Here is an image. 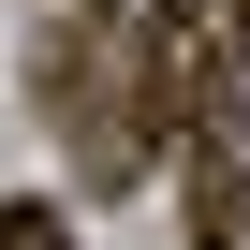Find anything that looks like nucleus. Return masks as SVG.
I'll use <instances>...</instances> for the list:
<instances>
[{"label":"nucleus","mask_w":250,"mask_h":250,"mask_svg":"<svg viewBox=\"0 0 250 250\" xmlns=\"http://www.w3.org/2000/svg\"><path fill=\"white\" fill-rule=\"evenodd\" d=\"M44 133L88 162V191H118L147 162V88H133V59H118V30H44Z\"/></svg>","instance_id":"nucleus-1"},{"label":"nucleus","mask_w":250,"mask_h":250,"mask_svg":"<svg viewBox=\"0 0 250 250\" xmlns=\"http://www.w3.org/2000/svg\"><path fill=\"white\" fill-rule=\"evenodd\" d=\"M177 206H191V250H250V177H235V147H221V133H191Z\"/></svg>","instance_id":"nucleus-2"},{"label":"nucleus","mask_w":250,"mask_h":250,"mask_svg":"<svg viewBox=\"0 0 250 250\" xmlns=\"http://www.w3.org/2000/svg\"><path fill=\"white\" fill-rule=\"evenodd\" d=\"M0 250H74V221H59L44 191H15V206H0Z\"/></svg>","instance_id":"nucleus-3"},{"label":"nucleus","mask_w":250,"mask_h":250,"mask_svg":"<svg viewBox=\"0 0 250 250\" xmlns=\"http://www.w3.org/2000/svg\"><path fill=\"white\" fill-rule=\"evenodd\" d=\"M221 15H235V30H250V0H221Z\"/></svg>","instance_id":"nucleus-4"}]
</instances>
